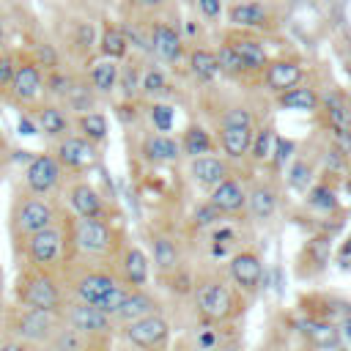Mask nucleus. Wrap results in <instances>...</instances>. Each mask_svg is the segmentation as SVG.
Instances as JSON below:
<instances>
[{
  "instance_id": "f257e3e1",
  "label": "nucleus",
  "mask_w": 351,
  "mask_h": 351,
  "mask_svg": "<svg viewBox=\"0 0 351 351\" xmlns=\"http://www.w3.org/2000/svg\"><path fill=\"white\" fill-rule=\"evenodd\" d=\"M192 299H195V310H197L208 324L233 321V318H239L241 310H244L241 293L233 291V285H230L222 274H203L200 280H195Z\"/></svg>"
},
{
  "instance_id": "f03ea898",
  "label": "nucleus",
  "mask_w": 351,
  "mask_h": 351,
  "mask_svg": "<svg viewBox=\"0 0 351 351\" xmlns=\"http://www.w3.org/2000/svg\"><path fill=\"white\" fill-rule=\"evenodd\" d=\"M60 324H63L60 313L36 310V307H25V304H14L5 318L8 335L30 348H47V343L52 340V335L58 332Z\"/></svg>"
},
{
  "instance_id": "7ed1b4c3",
  "label": "nucleus",
  "mask_w": 351,
  "mask_h": 351,
  "mask_svg": "<svg viewBox=\"0 0 351 351\" xmlns=\"http://www.w3.org/2000/svg\"><path fill=\"white\" fill-rule=\"evenodd\" d=\"M66 236L82 258H110L118 252V230L110 219H82L74 217V222L66 228Z\"/></svg>"
},
{
  "instance_id": "20e7f679",
  "label": "nucleus",
  "mask_w": 351,
  "mask_h": 351,
  "mask_svg": "<svg viewBox=\"0 0 351 351\" xmlns=\"http://www.w3.org/2000/svg\"><path fill=\"white\" fill-rule=\"evenodd\" d=\"M16 304L60 313L63 307V288L55 271H44L36 266H25L16 277Z\"/></svg>"
},
{
  "instance_id": "39448f33",
  "label": "nucleus",
  "mask_w": 351,
  "mask_h": 351,
  "mask_svg": "<svg viewBox=\"0 0 351 351\" xmlns=\"http://www.w3.org/2000/svg\"><path fill=\"white\" fill-rule=\"evenodd\" d=\"M25 244V258L27 266L44 269V271H55L63 261V250H66V228L60 222L30 233L27 239H22Z\"/></svg>"
},
{
  "instance_id": "423d86ee",
  "label": "nucleus",
  "mask_w": 351,
  "mask_h": 351,
  "mask_svg": "<svg viewBox=\"0 0 351 351\" xmlns=\"http://www.w3.org/2000/svg\"><path fill=\"white\" fill-rule=\"evenodd\" d=\"M55 222H58L55 206L49 200H44L41 195H33V192L19 195L14 208H11V225H14L19 239H27L30 233L44 230V228H49Z\"/></svg>"
},
{
  "instance_id": "0eeeda50",
  "label": "nucleus",
  "mask_w": 351,
  "mask_h": 351,
  "mask_svg": "<svg viewBox=\"0 0 351 351\" xmlns=\"http://www.w3.org/2000/svg\"><path fill=\"white\" fill-rule=\"evenodd\" d=\"M121 335L134 351H167L170 346V324L162 313L121 324Z\"/></svg>"
},
{
  "instance_id": "6e6552de",
  "label": "nucleus",
  "mask_w": 351,
  "mask_h": 351,
  "mask_svg": "<svg viewBox=\"0 0 351 351\" xmlns=\"http://www.w3.org/2000/svg\"><path fill=\"white\" fill-rule=\"evenodd\" d=\"M60 318H63V324H69L71 329H77L80 335H85L88 340H93V343H101V340H107L110 335H112V329H115V321L107 315V313H101L99 307H93V304H85V302H63V307H60Z\"/></svg>"
},
{
  "instance_id": "1a4fd4ad",
  "label": "nucleus",
  "mask_w": 351,
  "mask_h": 351,
  "mask_svg": "<svg viewBox=\"0 0 351 351\" xmlns=\"http://www.w3.org/2000/svg\"><path fill=\"white\" fill-rule=\"evenodd\" d=\"M228 277L241 296H255L263 288V258L258 255V250H236L228 261Z\"/></svg>"
},
{
  "instance_id": "9d476101",
  "label": "nucleus",
  "mask_w": 351,
  "mask_h": 351,
  "mask_svg": "<svg viewBox=\"0 0 351 351\" xmlns=\"http://www.w3.org/2000/svg\"><path fill=\"white\" fill-rule=\"evenodd\" d=\"M222 44H228L236 58L241 60L247 74H263L266 63H269V52L261 36H255V30H241V27H230L222 36Z\"/></svg>"
},
{
  "instance_id": "9b49d317",
  "label": "nucleus",
  "mask_w": 351,
  "mask_h": 351,
  "mask_svg": "<svg viewBox=\"0 0 351 351\" xmlns=\"http://www.w3.org/2000/svg\"><path fill=\"white\" fill-rule=\"evenodd\" d=\"M121 280L115 277L112 269H104V266H88L82 269L77 277H71V296L77 302H85V304H99Z\"/></svg>"
},
{
  "instance_id": "f8f14e48",
  "label": "nucleus",
  "mask_w": 351,
  "mask_h": 351,
  "mask_svg": "<svg viewBox=\"0 0 351 351\" xmlns=\"http://www.w3.org/2000/svg\"><path fill=\"white\" fill-rule=\"evenodd\" d=\"M41 93H44V69L33 58H19L8 88V99H14V104L30 107L41 99Z\"/></svg>"
},
{
  "instance_id": "ddd939ff",
  "label": "nucleus",
  "mask_w": 351,
  "mask_h": 351,
  "mask_svg": "<svg viewBox=\"0 0 351 351\" xmlns=\"http://www.w3.org/2000/svg\"><path fill=\"white\" fill-rule=\"evenodd\" d=\"M55 159L60 162L63 170L85 173L99 162V145H93L90 140H85L77 132H71V134L55 140Z\"/></svg>"
},
{
  "instance_id": "4468645a",
  "label": "nucleus",
  "mask_w": 351,
  "mask_h": 351,
  "mask_svg": "<svg viewBox=\"0 0 351 351\" xmlns=\"http://www.w3.org/2000/svg\"><path fill=\"white\" fill-rule=\"evenodd\" d=\"M60 178H63V167L55 159V154L41 151V154L27 159V167H25V186H27V192L44 197V195H49V192H55L60 186Z\"/></svg>"
},
{
  "instance_id": "2eb2a0df",
  "label": "nucleus",
  "mask_w": 351,
  "mask_h": 351,
  "mask_svg": "<svg viewBox=\"0 0 351 351\" xmlns=\"http://www.w3.org/2000/svg\"><path fill=\"white\" fill-rule=\"evenodd\" d=\"M66 200L74 217L82 219H110V206L107 197L90 184V181H71L66 189Z\"/></svg>"
},
{
  "instance_id": "dca6fc26",
  "label": "nucleus",
  "mask_w": 351,
  "mask_h": 351,
  "mask_svg": "<svg viewBox=\"0 0 351 351\" xmlns=\"http://www.w3.org/2000/svg\"><path fill=\"white\" fill-rule=\"evenodd\" d=\"M148 47H151V55L159 63H167V66H176L186 55L181 33L165 19H154L148 25Z\"/></svg>"
},
{
  "instance_id": "f3484780",
  "label": "nucleus",
  "mask_w": 351,
  "mask_h": 351,
  "mask_svg": "<svg viewBox=\"0 0 351 351\" xmlns=\"http://www.w3.org/2000/svg\"><path fill=\"white\" fill-rule=\"evenodd\" d=\"M115 277L126 288H145L151 280V261L137 244H123L115 252Z\"/></svg>"
},
{
  "instance_id": "a211bd4d",
  "label": "nucleus",
  "mask_w": 351,
  "mask_h": 351,
  "mask_svg": "<svg viewBox=\"0 0 351 351\" xmlns=\"http://www.w3.org/2000/svg\"><path fill=\"white\" fill-rule=\"evenodd\" d=\"M261 77L266 82V90L277 96V93L293 88V85H299L304 80V66H302L299 58H291V55L288 58H274V60L266 63Z\"/></svg>"
},
{
  "instance_id": "6ab92c4d",
  "label": "nucleus",
  "mask_w": 351,
  "mask_h": 351,
  "mask_svg": "<svg viewBox=\"0 0 351 351\" xmlns=\"http://www.w3.org/2000/svg\"><path fill=\"white\" fill-rule=\"evenodd\" d=\"M30 115H33V121L38 126V134H47L49 140H60V137L71 134V129H74L71 115H69V110L60 101L36 104V110Z\"/></svg>"
},
{
  "instance_id": "aec40b11",
  "label": "nucleus",
  "mask_w": 351,
  "mask_h": 351,
  "mask_svg": "<svg viewBox=\"0 0 351 351\" xmlns=\"http://www.w3.org/2000/svg\"><path fill=\"white\" fill-rule=\"evenodd\" d=\"M228 22H230V27H241V30H271L274 27L269 5L261 0L233 3L228 8Z\"/></svg>"
},
{
  "instance_id": "412c9836",
  "label": "nucleus",
  "mask_w": 351,
  "mask_h": 351,
  "mask_svg": "<svg viewBox=\"0 0 351 351\" xmlns=\"http://www.w3.org/2000/svg\"><path fill=\"white\" fill-rule=\"evenodd\" d=\"M208 203H211L219 214L233 217V214H239V211L247 208V186L230 173L225 181H219V184L208 192Z\"/></svg>"
},
{
  "instance_id": "4be33fe9",
  "label": "nucleus",
  "mask_w": 351,
  "mask_h": 351,
  "mask_svg": "<svg viewBox=\"0 0 351 351\" xmlns=\"http://www.w3.org/2000/svg\"><path fill=\"white\" fill-rule=\"evenodd\" d=\"M230 176V162L225 156H217V154H203V156H195L189 159V178L203 186V189H214L219 181H225Z\"/></svg>"
},
{
  "instance_id": "5701e85b",
  "label": "nucleus",
  "mask_w": 351,
  "mask_h": 351,
  "mask_svg": "<svg viewBox=\"0 0 351 351\" xmlns=\"http://www.w3.org/2000/svg\"><path fill=\"white\" fill-rule=\"evenodd\" d=\"M280 206V192L271 181H255L247 189V211L255 222H269Z\"/></svg>"
},
{
  "instance_id": "b1692460",
  "label": "nucleus",
  "mask_w": 351,
  "mask_h": 351,
  "mask_svg": "<svg viewBox=\"0 0 351 351\" xmlns=\"http://www.w3.org/2000/svg\"><path fill=\"white\" fill-rule=\"evenodd\" d=\"M255 126H219V145L228 162H241L250 156Z\"/></svg>"
},
{
  "instance_id": "393cba45",
  "label": "nucleus",
  "mask_w": 351,
  "mask_h": 351,
  "mask_svg": "<svg viewBox=\"0 0 351 351\" xmlns=\"http://www.w3.org/2000/svg\"><path fill=\"white\" fill-rule=\"evenodd\" d=\"M140 154L145 162L151 165H170V162H178L181 159V148H178V140L170 137V134H148L140 145Z\"/></svg>"
},
{
  "instance_id": "a878e982",
  "label": "nucleus",
  "mask_w": 351,
  "mask_h": 351,
  "mask_svg": "<svg viewBox=\"0 0 351 351\" xmlns=\"http://www.w3.org/2000/svg\"><path fill=\"white\" fill-rule=\"evenodd\" d=\"M151 313H159V302L156 296H151L145 288H129L121 310L115 313V324H129V321H137L143 315H151Z\"/></svg>"
},
{
  "instance_id": "bb28decb",
  "label": "nucleus",
  "mask_w": 351,
  "mask_h": 351,
  "mask_svg": "<svg viewBox=\"0 0 351 351\" xmlns=\"http://www.w3.org/2000/svg\"><path fill=\"white\" fill-rule=\"evenodd\" d=\"M71 123H74L77 134L85 137V140H90L93 145H104L107 137H110V121H107V115L99 112V110L77 112V115H71Z\"/></svg>"
},
{
  "instance_id": "cd10ccee",
  "label": "nucleus",
  "mask_w": 351,
  "mask_h": 351,
  "mask_svg": "<svg viewBox=\"0 0 351 351\" xmlns=\"http://www.w3.org/2000/svg\"><path fill=\"white\" fill-rule=\"evenodd\" d=\"M96 47H99V55L107 58V60L121 63V60L129 58V41H126L121 25H115V22H104L101 25V33L96 38Z\"/></svg>"
},
{
  "instance_id": "c85d7f7f",
  "label": "nucleus",
  "mask_w": 351,
  "mask_h": 351,
  "mask_svg": "<svg viewBox=\"0 0 351 351\" xmlns=\"http://www.w3.org/2000/svg\"><path fill=\"white\" fill-rule=\"evenodd\" d=\"M178 148H181V156L186 159H195V156H203V154H214L217 143L211 137V132L200 123H189L178 140Z\"/></svg>"
},
{
  "instance_id": "c756f323",
  "label": "nucleus",
  "mask_w": 351,
  "mask_h": 351,
  "mask_svg": "<svg viewBox=\"0 0 351 351\" xmlns=\"http://www.w3.org/2000/svg\"><path fill=\"white\" fill-rule=\"evenodd\" d=\"M186 63L189 71L197 82H214L219 77V63H217V52L208 47H192L186 49Z\"/></svg>"
},
{
  "instance_id": "7c9ffc66",
  "label": "nucleus",
  "mask_w": 351,
  "mask_h": 351,
  "mask_svg": "<svg viewBox=\"0 0 351 351\" xmlns=\"http://www.w3.org/2000/svg\"><path fill=\"white\" fill-rule=\"evenodd\" d=\"M88 85L93 88L96 96L115 93V85H118V63L115 60H107V58L93 60L90 69H88Z\"/></svg>"
},
{
  "instance_id": "2f4dec72",
  "label": "nucleus",
  "mask_w": 351,
  "mask_h": 351,
  "mask_svg": "<svg viewBox=\"0 0 351 351\" xmlns=\"http://www.w3.org/2000/svg\"><path fill=\"white\" fill-rule=\"evenodd\" d=\"M151 250H154V266L159 274H170L173 269L181 266V250H178V241L173 236L156 233L151 239Z\"/></svg>"
},
{
  "instance_id": "473e14b6",
  "label": "nucleus",
  "mask_w": 351,
  "mask_h": 351,
  "mask_svg": "<svg viewBox=\"0 0 351 351\" xmlns=\"http://www.w3.org/2000/svg\"><path fill=\"white\" fill-rule=\"evenodd\" d=\"M277 104L285 107V110H299V112H315L321 107V96L315 88L310 85H293L282 93H277Z\"/></svg>"
},
{
  "instance_id": "72a5a7b5",
  "label": "nucleus",
  "mask_w": 351,
  "mask_h": 351,
  "mask_svg": "<svg viewBox=\"0 0 351 351\" xmlns=\"http://www.w3.org/2000/svg\"><path fill=\"white\" fill-rule=\"evenodd\" d=\"M324 101V112H326V123H329V132L332 134H346L351 137V110L348 104L343 101L340 93H326Z\"/></svg>"
},
{
  "instance_id": "f704fd0d",
  "label": "nucleus",
  "mask_w": 351,
  "mask_h": 351,
  "mask_svg": "<svg viewBox=\"0 0 351 351\" xmlns=\"http://www.w3.org/2000/svg\"><path fill=\"white\" fill-rule=\"evenodd\" d=\"M170 93V80L159 66H145L140 71V96L148 101H162Z\"/></svg>"
},
{
  "instance_id": "c9c22d12",
  "label": "nucleus",
  "mask_w": 351,
  "mask_h": 351,
  "mask_svg": "<svg viewBox=\"0 0 351 351\" xmlns=\"http://www.w3.org/2000/svg\"><path fill=\"white\" fill-rule=\"evenodd\" d=\"M329 255H332V236L329 233H321V236L310 239L302 250V263H307V274L321 271L329 263Z\"/></svg>"
},
{
  "instance_id": "e433bc0d",
  "label": "nucleus",
  "mask_w": 351,
  "mask_h": 351,
  "mask_svg": "<svg viewBox=\"0 0 351 351\" xmlns=\"http://www.w3.org/2000/svg\"><path fill=\"white\" fill-rule=\"evenodd\" d=\"M93 340H88L85 335H80L77 329H71L69 324H60L58 332L52 335V340L47 343V351H88Z\"/></svg>"
},
{
  "instance_id": "4c0bfd02",
  "label": "nucleus",
  "mask_w": 351,
  "mask_h": 351,
  "mask_svg": "<svg viewBox=\"0 0 351 351\" xmlns=\"http://www.w3.org/2000/svg\"><path fill=\"white\" fill-rule=\"evenodd\" d=\"M140 71H143V66L137 60H126L123 66H118V85H115V90H121L123 101H134L140 96Z\"/></svg>"
},
{
  "instance_id": "58836bf2",
  "label": "nucleus",
  "mask_w": 351,
  "mask_h": 351,
  "mask_svg": "<svg viewBox=\"0 0 351 351\" xmlns=\"http://www.w3.org/2000/svg\"><path fill=\"white\" fill-rule=\"evenodd\" d=\"M236 241H239V230L236 228H225L222 222L214 225L211 230V255L214 258H225L228 252H236Z\"/></svg>"
},
{
  "instance_id": "ea45409f",
  "label": "nucleus",
  "mask_w": 351,
  "mask_h": 351,
  "mask_svg": "<svg viewBox=\"0 0 351 351\" xmlns=\"http://www.w3.org/2000/svg\"><path fill=\"white\" fill-rule=\"evenodd\" d=\"M63 104H66L74 115H77V112H88V110H96V107H93V104H96V93H93V88H90V85L74 82V85H71V90L66 93Z\"/></svg>"
},
{
  "instance_id": "a19ab883",
  "label": "nucleus",
  "mask_w": 351,
  "mask_h": 351,
  "mask_svg": "<svg viewBox=\"0 0 351 351\" xmlns=\"http://www.w3.org/2000/svg\"><path fill=\"white\" fill-rule=\"evenodd\" d=\"M274 129L271 126H261L252 132V145H250V159L252 162H269L271 159V148H274Z\"/></svg>"
},
{
  "instance_id": "79ce46f5",
  "label": "nucleus",
  "mask_w": 351,
  "mask_h": 351,
  "mask_svg": "<svg viewBox=\"0 0 351 351\" xmlns=\"http://www.w3.org/2000/svg\"><path fill=\"white\" fill-rule=\"evenodd\" d=\"M307 206L310 208H318V211H337L340 208V200H337V192L326 184H313L307 189Z\"/></svg>"
},
{
  "instance_id": "37998d69",
  "label": "nucleus",
  "mask_w": 351,
  "mask_h": 351,
  "mask_svg": "<svg viewBox=\"0 0 351 351\" xmlns=\"http://www.w3.org/2000/svg\"><path fill=\"white\" fill-rule=\"evenodd\" d=\"M148 121H151V126L156 132L167 134L173 129V123H176V107L167 104V101H151L148 104Z\"/></svg>"
},
{
  "instance_id": "c03bdc74",
  "label": "nucleus",
  "mask_w": 351,
  "mask_h": 351,
  "mask_svg": "<svg viewBox=\"0 0 351 351\" xmlns=\"http://www.w3.org/2000/svg\"><path fill=\"white\" fill-rule=\"evenodd\" d=\"M219 222H225V214H219L208 200H203V203H197V206L192 208V217H189V225H192V228L206 230V228H214V225H219Z\"/></svg>"
},
{
  "instance_id": "a18cd8bd",
  "label": "nucleus",
  "mask_w": 351,
  "mask_h": 351,
  "mask_svg": "<svg viewBox=\"0 0 351 351\" xmlns=\"http://www.w3.org/2000/svg\"><path fill=\"white\" fill-rule=\"evenodd\" d=\"M217 63H219V74H228V77H247L241 60L236 58V52L228 47V44H219L217 49Z\"/></svg>"
},
{
  "instance_id": "49530a36",
  "label": "nucleus",
  "mask_w": 351,
  "mask_h": 351,
  "mask_svg": "<svg viewBox=\"0 0 351 351\" xmlns=\"http://www.w3.org/2000/svg\"><path fill=\"white\" fill-rule=\"evenodd\" d=\"M288 186L296 189V192H307L313 186V167L304 159H296L288 167Z\"/></svg>"
},
{
  "instance_id": "de8ad7c7",
  "label": "nucleus",
  "mask_w": 351,
  "mask_h": 351,
  "mask_svg": "<svg viewBox=\"0 0 351 351\" xmlns=\"http://www.w3.org/2000/svg\"><path fill=\"white\" fill-rule=\"evenodd\" d=\"M16 60H19L16 52H8V49L0 52V93H5V96H8V88H11L14 71H16Z\"/></svg>"
},
{
  "instance_id": "09e8293b",
  "label": "nucleus",
  "mask_w": 351,
  "mask_h": 351,
  "mask_svg": "<svg viewBox=\"0 0 351 351\" xmlns=\"http://www.w3.org/2000/svg\"><path fill=\"white\" fill-rule=\"evenodd\" d=\"M219 126H255V121H252L250 107L239 104V107H230V110H225V112H222Z\"/></svg>"
},
{
  "instance_id": "8fccbe9b",
  "label": "nucleus",
  "mask_w": 351,
  "mask_h": 351,
  "mask_svg": "<svg viewBox=\"0 0 351 351\" xmlns=\"http://www.w3.org/2000/svg\"><path fill=\"white\" fill-rule=\"evenodd\" d=\"M293 151H296V143H293V140H288V137H274V148H271V162H274V167H277V170L285 167V162L293 156Z\"/></svg>"
},
{
  "instance_id": "3c124183",
  "label": "nucleus",
  "mask_w": 351,
  "mask_h": 351,
  "mask_svg": "<svg viewBox=\"0 0 351 351\" xmlns=\"http://www.w3.org/2000/svg\"><path fill=\"white\" fill-rule=\"evenodd\" d=\"M93 44H96V27H93L90 22H77L74 47H80V52H90Z\"/></svg>"
},
{
  "instance_id": "603ef678",
  "label": "nucleus",
  "mask_w": 351,
  "mask_h": 351,
  "mask_svg": "<svg viewBox=\"0 0 351 351\" xmlns=\"http://www.w3.org/2000/svg\"><path fill=\"white\" fill-rule=\"evenodd\" d=\"M195 5L203 14V19H208V22L222 16V0H195Z\"/></svg>"
},
{
  "instance_id": "864d4df0",
  "label": "nucleus",
  "mask_w": 351,
  "mask_h": 351,
  "mask_svg": "<svg viewBox=\"0 0 351 351\" xmlns=\"http://www.w3.org/2000/svg\"><path fill=\"white\" fill-rule=\"evenodd\" d=\"M16 132H19L22 137H36V134H38V126H36V121H33L30 112H22V115H19V121H16Z\"/></svg>"
},
{
  "instance_id": "5fc2aeb1",
  "label": "nucleus",
  "mask_w": 351,
  "mask_h": 351,
  "mask_svg": "<svg viewBox=\"0 0 351 351\" xmlns=\"http://www.w3.org/2000/svg\"><path fill=\"white\" fill-rule=\"evenodd\" d=\"M137 11H145V14H154V11H162L167 5V0H129Z\"/></svg>"
},
{
  "instance_id": "6e6d98bb",
  "label": "nucleus",
  "mask_w": 351,
  "mask_h": 351,
  "mask_svg": "<svg viewBox=\"0 0 351 351\" xmlns=\"http://www.w3.org/2000/svg\"><path fill=\"white\" fill-rule=\"evenodd\" d=\"M0 351H30V346H25V343H19V340L8 337V340H3V343H0Z\"/></svg>"
},
{
  "instance_id": "4d7b16f0",
  "label": "nucleus",
  "mask_w": 351,
  "mask_h": 351,
  "mask_svg": "<svg viewBox=\"0 0 351 351\" xmlns=\"http://www.w3.org/2000/svg\"><path fill=\"white\" fill-rule=\"evenodd\" d=\"M340 337H343L346 343H351V315L340 321Z\"/></svg>"
},
{
  "instance_id": "13d9d810",
  "label": "nucleus",
  "mask_w": 351,
  "mask_h": 351,
  "mask_svg": "<svg viewBox=\"0 0 351 351\" xmlns=\"http://www.w3.org/2000/svg\"><path fill=\"white\" fill-rule=\"evenodd\" d=\"M214 340H217V337H214V332H203V335H200V346H203V348H211V346H214Z\"/></svg>"
},
{
  "instance_id": "bf43d9fd",
  "label": "nucleus",
  "mask_w": 351,
  "mask_h": 351,
  "mask_svg": "<svg viewBox=\"0 0 351 351\" xmlns=\"http://www.w3.org/2000/svg\"><path fill=\"white\" fill-rule=\"evenodd\" d=\"M5 49V30H3V25H0V52Z\"/></svg>"
},
{
  "instance_id": "052dcab7",
  "label": "nucleus",
  "mask_w": 351,
  "mask_h": 351,
  "mask_svg": "<svg viewBox=\"0 0 351 351\" xmlns=\"http://www.w3.org/2000/svg\"><path fill=\"white\" fill-rule=\"evenodd\" d=\"M88 351H107V348H104V346H99V343H90V348H88Z\"/></svg>"
},
{
  "instance_id": "680f3d73",
  "label": "nucleus",
  "mask_w": 351,
  "mask_h": 351,
  "mask_svg": "<svg viewBox=\"0 0 351 351\" xmlns=\"http://www.w3.org/2000/svg\"><path fill=\"white\" fill-rule=\"evenodd\" d=\"M346 252H351V239H348V244H346Z\"/></svg>"
},
{
  "instance_id": "e2e57ef3",
  "label": "nucleus",
  "mask_w": 351,
  "mask_h": 351,
  "mask_svg": "<svg viewBox=\"0 0 351 351\" xmlns=\"http://www.w3.org/2000/svg\"><path fill=\"white\" fill-rule=\"evenodd\" d=\"M0 291H3V271H0Z\"/></svg>"
},
{
  "instance_id": "0e129e2a",
  "label": "nucleus",
  "mask_w": 351,
  "mask_h": 351,
  "mask_svg": "<svg viewBox=\"0 0 351 351\" xmlns=\"http://www.w3.org/2000/svg\"><path fill=\"white\" fill-rule=\"evenodd\" d=\"M121 351H132V348H121Z\"/></svg>"
},
{
  "instance_id": "69168bd1",
  "label": "nucleus",
  "mask_w": 351,
  "mask_h": 351,
  "mask_svg": "<svg viewBox=\"0 0 351 351\" xmlns=\"http://www.w3.org/2000/svg\"><path fill=\"white\" fill-rule=\"evenodd\" d=\"M107 3H112V0H107Z\"/></svg>"
},
{
  "instance_id": "338daca9",
  "label": "nucleus",
  "mask_w": 351,
  "mask_h": 351,
  "mask_svg": "<svg viewBox=\"0 0 351 351\" xmlns=\"http://www.w3.org/2000/svg\"><path fill=\"white\" fill-rule=\"evenodd\" d=\"M340 351H343V348H340Z\"/></svg>"
}]
</instances>
